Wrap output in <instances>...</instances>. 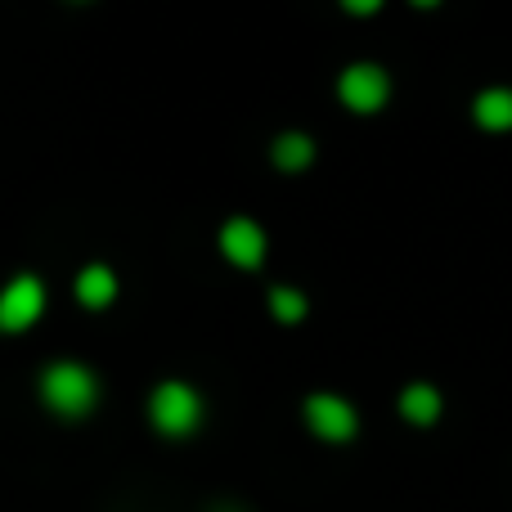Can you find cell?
Masks as SVG:
<instances>
[{
  "mask_svg": "<svg viewBox=\"0 0 512 512\" xmlns=\"http://www.w3.org/2000/svg\"><path fill=\"white\" fill-rule=\"evenodd\" d=\"M203 396H198L189 382H158L149 396V423L158 427L162 436H194L198 427H203Z\"/></svg>",
  "mask_w": 512,
  "mask_h": 512,
  "instance_id": "obj_2",
  "label": "cell"
},
{
  "mask_svg": "<svg viewBox=\"0 0 512 512\" xmlns=\"http://www.w3.org/2000/svg\"><path fill=\"white\" fill-rule=\"evenodd\" d=\"M306 427L328 445H346L360 432V414L346 396H333V391H315L306 400Z\"/></svg>",
  "mask_w": 512,
  "mask_h": 512,
  "instance_id": "obj_3",
  "label": "cell"
},
{
  "mask_svg": "<svg viewBox=\"0 0 512 512\" xmlns=\"http://www.w3.org/2000/svg\"><path fill=\"white\" fill-rule=\"evenodd\" d=\"M472 122H477L481 131H495V135L512 131V90L508 86L481 90V95L472 99Z\"/></svg>",
  "mask_w": 512,
  "mask_h": 512,
  "instance_id": "obj_8",
  "label": "cell"
},
{
  "mask_svg": "<svg viewBox=\"0 0 512 512\" xmlns=\"http://www.w3.org/2000/svg\"><path fill=\"white\" fill-rule=\"evenodd\" d=\"M221 252L239 270H256L265 261V230L248 216H234V221L221 225Z\"/></svg>",
  "mask_w": 512,
  "mask_h": 512,
  "instance_id": "obj_6",
  "label": "cell"
},
{
  "mask_svg": "<svg viewBox=\"0 0 512 512\" xmlns=\"http://www.w3.org/2000/svg\"><path fill=\"white\" fill-rule=\"evenodd\" d=\"M113 297H117V274L108 270V265H86V270L77 274V301L81 306L104 310Z\"/></svg>",
  "mask_w": 512,
  "mask_h": 512,
  "instance_id": "obj_9",
  "label": "cell"
},
{
  "mask_svg": "<svg viewBox=\"0 0 512 512\" xmlns=\"http://www.w3.org/2000/svg\"><path fill=\"white\" fill-rule=\"evenodd\" d=\"M212 512H243V508H234V504H216Z\"/></svg>",
  "mask_w": 512,
  "mask_h": 512,
  "instance_id": "obj_13",
  "label": "cell"
},
{
  "mask_svg": "<svg viewBox=\"0 0 512 512\" xmlns=\"http://www.w3.org/2000/svg\"><path fill=\"white\" fill-rule=\"evenodd\" d=\"M45 310V283L36 274H14L0 288V333H23Z\"/></svg>",
  "mask_w": 512,
  "mask_h": 512,
  "instance_id": "obj_5",
  "label": "cell"
},
{
  "mask_svg": "<svg viewBox=\"0 0 512 512\" xmlns=\"http://www.w3.org/2000/svg\"><path fill=\"white\" fill-rule=\"evenodd\" d=\"M41 405L59 418H86L99 405V378L77 360H59L41 373Z\"/></svg>",
  "mask_w": 512,
  "mask_h": 512,
  "instance_id": "obj_1",
  "label": "cell"
},
{
  "mask_svg": "<svg viewBox=\"0 0 512 512\" xmlns=\"http://www.w3.org/2000/svg\"><path fill=\"white\" fill-rule=\"evenodd\" d=\"M337 95H342V104L351 108V113H382L391 99V77L382 63H351V68L342 72V81H337Z\"/></svg>",
  "mask_w": 512,
  "mask_h": 512,
  "instance_id": "obj_4",
  "label": "cell"
},
{
  "mask_svg": "<svg viewBox=\"0 0 512 512\" xmlns=\"http://www.w3.org/2000/svg\"><path fill=\"white\" fill-rule=\"evenodd\" d=\"M351 14H378V0H346Z\"/></svg>",
  "mask_w": 512,
  "mask_h": 512,
  "instance_id": "obj_12",
  "label": "cell"
},
{
  "mask_svg": "<svg viewBox=\"0 0 512 512\" xmlns=\"http://www.w3.org/2000/svg\"><path fill=\"white\" fill-rule=\"evenodd\" d=\"M270 158H274V167L279 171H306L310 162H315V140L301 135V131H283L279 140H274Z\"/></svg>",
  "mask_w": 512,
  "mask_h": 512,
  "instance_id": "obj_10",
  "label": "cell"
},
{
  "mask_svg": "<svg viewBox=\"0 0 512 512\" xmlns=\"http://www.w3.org/2000/svg\"><path fill=\"white\" fill-rule=\"evenodd\" d=\"M310 310V301L301 297V288H270V315L279 319V324H301Z\"/></svg>",
  "mask_w": 512,
  "mask_h": 512,
  "instance_id": "obj_11",
  "label": "cell"
},
{
  "mask_svg": "<svg viewBox=\"0 0 512 512\" xmlns=\"http://www.w3.org/2000/svg\"><path fill=\"white\" fill-rule=\"evenodd\" d=\"M441 409H445V396L432 382H409V387L400 391V418L414 427H436Z\"/></svg>",
  "mask_w": 512,
  "mask_h": 512,
  "instance_id": "obj_7",
  "label": "cell"
}]
</instances>
